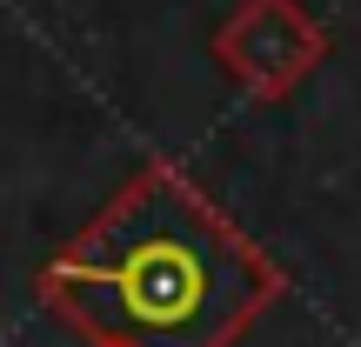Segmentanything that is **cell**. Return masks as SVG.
Wrapping results in <instances>:
<instances>
[{
	"mask_svg": "<svg viewBox=\"0 0 361 347\" xmlns=\"http://www.w3.org/2000/svg\"><path fill=\"white\" fill-rule=\"evenodd\" d=\"M34 294L80 347H234L288 274L180 160H147L40 267Z\"/></svg>",
	"mask_w": 361,
	"mask_h": 347,
	"instance_id": "cell-1",
	"label": "cell"
},
{
	"mask_svg": "<svg viewBox=\"0 0 361 347\" xmlns=\"http://www.w3.org/2000/svg\"><path fill=\"white\" fill-rule=\"evenodd\" d=\"M214 67L247 101H288L328 61V27L301 0H241L214 27Z\"/></svg>",
	"mask_w": 361,
	"mask_h": 347,
	"instance_id": "cell-2",
	"label": "cell"
}]
</instances>
